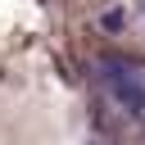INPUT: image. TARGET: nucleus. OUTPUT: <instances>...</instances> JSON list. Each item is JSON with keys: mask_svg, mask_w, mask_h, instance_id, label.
I'll use <instances>...</instances> for the list:
<instances>
[{"mask_svg": "<svg viewBox=\"0 0 145 145\" xmlns=\"http://www.w3.org/2000/svg\"><path fill=\"white\" fill-rule=\"evenodd\" d=\"M100 72H104V82L113 86L118 100H127L131 109L145 113V63H136V59H104Z\"/></svg>", "mask_w": 145, "mask_h": 145, "instance_id": "obj_1", "label": "nucleus"}]
</instances>
